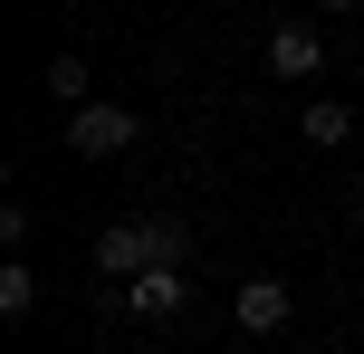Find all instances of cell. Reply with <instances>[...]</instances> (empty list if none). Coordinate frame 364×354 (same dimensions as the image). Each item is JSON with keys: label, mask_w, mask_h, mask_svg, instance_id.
I'll use <instances>...</instances> for the list:
<instances>
[{"label": "cell", "mask_w": 364, "mask_h": 354, "mask_svg": "<svg viewBox=\"0 0 364 354\" xmlns=\"http://www.w3.org/2000/svg\"><path fill=\"white\" fill-rule=\"evenodd\" d=\"M87 259H96L106 287L144 278V268H192V221H173V211H154V221H115V230H96Z\"/></svg>", "instance_id": "1"}, {"label": "cell", "mask_w": 364, "mask_h": 354, "mask_svg": "<svg viewBox=\"0 0 364 354\" xmlns=\"http://www.w3.org/2000/svg\"><path fill=\"white\" fill-rule=\"evenodd\" d=\"M106 306L134 316V326H182V316H192V268H144V278L106 287Z\"/></svg>", "instance_id": "2"}, {"label": "cell", "mask_w": 364, "mask_h": 354, "mask_svg": "<svg viewBox=\"0 0 364 354\" xmlns=\"http://www.w3.org/2000/svg\"><path fill=\"white\" fill-rule=\"evenodd\" d=\"M144 144V115L134 106H77L68 115V153L77 163H115V153H134Z\"/></svg>", "instance_id": "3"}, {"label": "cell", "mask_w": 364, "mask_h": 354, "mask_svg": "<svg viewBox=\"0 0 364 354\" xmlns=\"http://www.w3.org/2000/svg\"><path fill=\"white\" fill-rule=\"evenodd\" d=\"M38 87H48L58 106L77 115V106H87V57H77V48H58V57H48V77H38Z\"/></svg>", "instance_id": "6"}, {"label": "cell", "mask_w": 364, "mask_h": 354, "mask_svg": "<svg viewBox=\"0 0 364 354\" xmlns=\"http://www.w3.org/2000/svg\"><path fill=\"white\" fill-rule=\"evenodd\" d=\"M297 125H307V144H346V134H355V106H336V96H316V106L297 115Z\"/></svg>", "instance_id": "8"}, {"label": "cell", "mask_w": 364, "mask_h": 354, "mask_svg": "<svg viewBox=\"0 0 364 354\" xmlns=\"http://www.w3.org/2000/svg\"><path fill=\"white\" fill-rule=\"evenodd\" d=\"M316 67H326V38H316V29H297V19H288V29H269V77L307 87Z\"/></svg>", "instance_id": "5"}, {"label": "cell", "mask_w": 364, "mask_h": 354, "mask_svg": "<svg viewBox=\"0 0 364 354\" xmlns=\"http://www.w3.org/2000/svg\"><path fill=\"white\" fill-rule=\"evenodd\" d=\"M29 306H38V268H29V259H0V316L19 326Z\"/></svg>", "instance_id": "7"}, {"label": "cell", "mask_w": 364, "mask_h": 354, "mask_svg": "<svg viewBox=\"0 0 364 354\" xmlns=\"http://www.w3.org/2000/svg\"><path fill=\"white\" fill-rule=\"evenodd\" d=\"M288 278H240V297H230V326L240 336H278V326H288Z\"/></svg>", "instance_id": "4"}, {"label": "cell", "mask_w": 364, "mask_h": 354, "mask_svg": "<svg viewBox=\"0 0 364 354\" xmlns=\"http://www.w3.org/2000/svg\"><path fill=\"white\" fill-rule=\"evenodd\" d=\"M316 10H326V19H364V0H316Z\"/></svg>", "instance_id": "9"}]
</instances>
